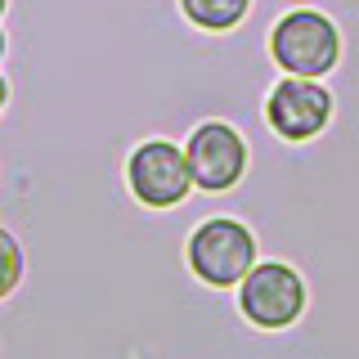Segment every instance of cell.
<instances>
[{"label": "cell", "mask_w": 359, "mask_h": 359, "mask_svg": "<svg viewBox=\"0 0 359 359\" xmlns=\"http://www.w3.org/2000/svg\"><path fill=\"white\" fill-rule=\"evenodd\" d=\"M22 283V247L9 229H0V301H9Z\"/></svg>", "instance_id": "ba28073f"}, {"label": "cell", "mask_w": 359, "mask_h": 359, "mask_svg": "<svg viewBox=\"0 0 359 359\" xmlns=\"http://www.w3.org/2000/svg\"><path fill=\"white\" fill-rule=\"evenodd\" d=\"M189 274L207 287H238L256 265V233L233 216H211L202 220L184 243Z\"/></svg>", "instance_id": "7a4b0ae2"}, {"label": "cell", "mask_w": 359, "mask_h": 359, "mask_svg": "<svg viewBox=\"0 0 359 359\" xmlns=\"http://www.w3.org/2000/svg\"><path fill=\"white\" fill-rule=\"evenodd\" d=\"M265 126L287 144H310L332 126V90L310 76H283L265 95Z\"/></svg>", "instance_id": "5b68a950"}, {"label": "cell", "mask_w": 359, "mask_h": 359, "mask_svg": "<svg viewBox=\"0 0 359 359\" xmlns=\"http://www.w3.org/2000/svg\"><path fill=\"white\" fill-rule=\"evenodd\" d=\"M184 157H189V171H194V189L229 194L247 171V140L229 121H202L198 130H189Z\"/></svg>", "instance_id": "8992f818"}, {"label": "cell", "mask_w": 359, "mask_h": 359, "mask_svg": "<svg viewBox=\"0 0 359 359\" xmlns=\"http://www.w3.org/2000/svg\"><path fill=\"white\" fill-rule=\"evenodd\" d=\"M252 0H180V14L198 32H233L247 18Z\"/></svg>", "instance_id": "52a82bcc"}, {"label": "cell", "mask_w": 359, "mask_h": 359, "mask_svg": "<svg viewBox=\"0 0 359 359\" xmlns=\"http://www.w3.org/2000/svg\"><path fill=\"white\" fill-rule=\"evenodd\" d=\"M238 310L252 328L283 332L306 314V278L283 261H256L238 283Z\"/></svg>", "instance_id": "3957f363"}, {"label": "cell", "mask_w": 359, "mask_h": 359, "mask_svg": "<svg viewBox=\"0 0 359 359\" xmlns=\"http://www.w3.org/2000/svg\"><path fill=\"white\" fill-rule=\"evenodd\" d=\"M126 189L135 202L153 211H171L189 198L194 189V171H189L184 144L175 140H144L140 149L126 157Z\"/></svg>", "instance_id": "277c9868"}, {"label": "cell", "mask_w": 359, "mask_h": 359, "mask_svg": "<svg viewBox=\"0 0 359 359\" xmlns=\"http://www.w3.org/2000/svg\"><path fill=\"white\" fill-rule=\"evenodd\" d=\"M269 59L283 67V76L323 81L341 63V32L319 9H287L269 27Z\"/></svg>", "instance_id": "6da1fadb"}, {"label": "cell", "mask_w": 359, "mask_h": 359, "mask_svg": "<svg viewBox=\"0 0 359 359\" xmlns=\"http://www.w3.org/2000/svg\"><path fill=\"white\" fill-rule=\"evenodd\" d=\"M9 14V0H0V18H5Z\"/></svg>", "instance_id": "8fae6325"}, {"label": "cell", "mask_w": 359, "mask_h": 359, "mask_svg": "<svg viewBox=\"0 0 359 359\" xmlns=\"http://www.w3.org/2000/svg\"><path fill=\"white\" fill-rule=\"evenodd\" d=\"M5 50H9V36H5V27H0V59H5Z\"/></svg>", "instance_id": "30bf717a"}, {"label": "cell", "mask_w": 359, "mask_h": 359, "mask_svg": "<svg viewBox=\"0 0 359 359\" xmlns=\"http://www.w3.org/2000/svg\"><path fill=\"white\" fill-rule=\"evenodd\" d=\"M5 104H9V81H5V72H0V112H5Z\"/></svg>", "instance_id": "9c48e42d"}]
</instances>
